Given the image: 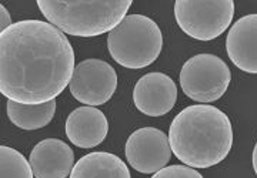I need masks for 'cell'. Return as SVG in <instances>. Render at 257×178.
I'll list each match as a JSON object with an SVG mask.
<instances>
[{
  "mask_svg": "<svg viewBox=\"0 0 257 178\" xmlns=\"http://www.w3.org/2000/svg\"><path fill=\"white\" fill-rule=\"evenodd\" d=\"M29 161L36 178H66L74 167V152L64 141L46 138L35 146Z\"/></svg>",
  "mask_w": 257,
  "mask_h": 178,
  "instance_id": "8fae6325",
  "label": "cell"
},
{
  "mask_svg": "<svg viewBox=\"0 0 257 178\" xmlns=\"http://www.w3.org/2000/svg\"><path fill=\"white\" fill-rule=\"evenodd\" d=\"M124 154L128 164L142 174H156L172 158L169 137L155 127H143L130 134Z\"/></svg>",
  "mask_w": 257,
  "mask_h": 178,
  "instance_id": "ba28073f",
  "label": "cell"
},
{
  "mask_svg": "<svg viewBox=\"0 0 257 178\" xmlns=\"http://www.w3.org/2000/svg\"><path fill=\"white\" fill-rule=\"evenodd\" d=\"M226 50L237 68L257 74V14H247L234 22L226 38Z\"/></svg>",
  "mask_w": 257,
  "mask_h": 178,
  "instance_id": "30bf717a",
  "label": "cell"
},
{
  "mask_svg": "<svg viewBox=\"0 0 257 178\" xmlns=\"http://www.w3.org/2000/svg\"><path fill=\"white\" fill-rule=\"evenodd\" d=\"M231 80L229 66L220 57L202 53L189 58L180 72L184 94L197 103H213L227 92Z\"/></svg>",
  "mask_w": 257,
  "mask_h": 178,
  "instance_id": "8992f818",
  "label": "cell"
},
{
  "mask_svg": "<svg viewBox=\"0 0 257 178\" xmlns=\"http://www.w3.org/2000/svg\"><path fill=\"white\" fill-rule=\"evenodd\" d=\"M6 110L9 120L22 130H39L53 120L56 100L43 104H22L8 100Z\"/></svg>",
  "mask_w": 257,
  "mask_h": 178,
  "instance_id": "5bb4252c",
  "label": "cell"
},
{
  "mask_svg": "<svg viewBox=\"0 0 257 178\" xmlns=\"http://www.w3.org/2000/svg\"><path fill=\"white\" fill-rule=\"evenodd\" d=\"M117 88L116 70L104 60L87 58L74 67L69 90L77 102L84 106L107 103Z\"/></svg>",
  "mask_w": 257,
  "mask_h": 178,
  "instance_id": "52a82bcc",
  "label": "cell"
},
{
  "mask_svg": "<svg viewBox=\"0 0 257 178\" xmlns=\"http://www.w3.org/2000/svg\"><path fill=\"white\" fill-rule=\"evenodd\" d=\"M12 24L13 23H12V18H10L9 12H8V9L3 4H0V33L8 30Z\"/></svg>",
  "mask_w": 257,
  "mask_h": 178,
  "instance_id": "e0dca14e",
  "label": "cell"
},
{
  "mask_svg": "<svg viewBox=\"0 0 257 178\" xmlns=\"http://www.w3.org/2000/svg\"><path fill=\"white\" fill-rule=\"evenodd\" d=\"M133 102L139 112L149 117L165 116L177 102L176 83L165 73H147L135 86Z\"/></svg>",
  "mask_w": 257,
  "mask_h": 178,
  "instance_id": "9c48e42d",
  "label": "cell"
},
{
  "mask_svg": "<svg viewBox=\"0 0 257 178\" xmlns=\"http://www.w3.org/2000/svg\"><path fill=\"white\" fill-rule=\"evenodd\" d=\"M69 178H132L127 166L106 151L86 154L74 164Z\"/></svg>",
  "mask_w": 257,
  "mask_h": 178,
  "instance_id": "4fadbf2b",
  "label": "cell"
},
{
  "mask_svg": "<svg viewBox=\"0 0 257 178\" xmlns=\"http://www.w3.org/2000/svg\"><path fill=\"white\" fill-rule=\"evenodd\" d=\"M169 142L172 152L187 167L209 168L221 162L231 150V122L214 106H189L170 124Z\"/></svg>",
  "mask_w": 257,
  "mask_h": 178,
  "instance_id": "7a4b0ae2",
  "label": "cell"
},
{
  "mask_svg": "<svg viewBox=\"0 0 257 178\" xmlns=\"http://www.w3.org/2000/svg\"><path fill=\"white\" fill-rule=\"evenodd\" d=\"M42 14L64 34L94 38L110 33L127 16L132 0L56 2L37 0Z\"/></svg>",
  "mask_w": 257,
  "mask_h": 178,
  "instance_id": "3957f363",
  "label": "cell"
},
{
  "mask_svg": "<svg viewBox=\"0 0 257 178\" xmlns=\"http://www.w3.org/2000/svg\"><path fill=\"white\" fill-rule=\"evenodd\" d=\"M73 72V47L49 22L22 20L0 33V92L12 102L49 103Z\"/></svg>",
  "mask_w": 257,
  "mask_h": 178,
  "instance_id": "6da1fadb",
  "label": "cell"
},
{
  "mask_svg": "<svg viewBox=\"0 0 257 178\" xmlns=\"http://www.w3.org/2000/svg\"><path fill=\"white\" fill-rule=\"evenodd\" d=\"M234 16L233 0H177L175 18L179 28L190 38L209 42L219 38Z\"/></svg>",
  "mask_w": 257,
  "mask_h": 178,
  "instance_id": "5b68a950",
  "label": "cell"
},
{
  "mask_svg": "<svg viewBox=\"0 0 257 178\" xmlns=\"http://www.w3.org/2000/svg\"><path fill=\"white\" fill-rule=\"evenodd\" d=\"M163 34L155 20L143 14H127L107 36L111 58L126 68L150 66L160 56Z\"/></svg>",
  "mask_w": 257,
  "mask_h": 178,
  "instance_id": "277c9868",
  "label": "cell"
},
{
  "mask_svg": "<svg viewBox=\"0 0 257 178\" xmlns=\"http://www.w3.org/2000/svg\"><path fill=\"white\" fill-rule=\"evenodd\" d=\"M30 161L18 150L2 146L0 147V178H33Z\"/></svg>",
  "mask_w": 257,
  "mask_h": 178,
  "instance_id": "9a60e30c",
  "label": "cell"
},
{
  "mask_svg": "<svg viewBox=\"0 0 257 178\" xmlns=\"http://www.w3.org/2000/svg\"><path fill=\"white\" fill-rule=\"evenodd\" d=\"M152 178H204L192 167L187 166H169L163 170L157 171L156 174H153Z\"/></svg>",
  "mask_w": 257,
  "mask_h": 178,
  "instance_id": "2e32d148",
  "label": "cell"
},
{
  "mask_svg": "<svg viewBox=\"0 0 257 178\" xmlns=\"http://www.w3.org/2000/svg\"><path fill=\"white\" fill-rule=\"evenodd\" d=\"M109 132L106 116L96 107L83 106L69 114L66 136L79 148H93L101 144Z\"/></svg>",
  "mask_w": 257,
  "mask_h": 178,
  "instance_id": "7c38bea8",
  "label": "cell"
},
{
  "mask_svg": "<svg viewBox=\"0 0 257 178\" xmlns=\"http://www.w3.org/2000/svg\"><path fill=\"white\" fill-rule=\"evenodd\" d=\"M253 168H254V172L257 176V142L254 146V150H253Z\"/></svg>",
  "mask_w": 257,
  "mask_h": 178,
  "instance_id": "ac0fdd59",
  "label": "cell"
}]
</instances>
